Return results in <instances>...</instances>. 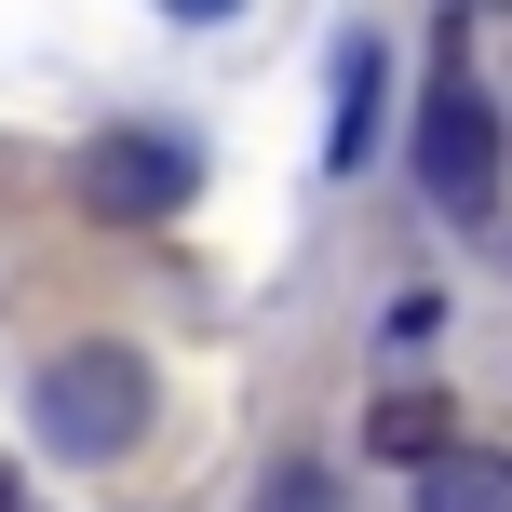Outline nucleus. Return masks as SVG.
Returning <instances> with one entry per match:
<instances>
[{"instance_id":"obj_1","label":"nucleus","mask_w":512,"mask_h":512,"mask_svg":"<svg viewBox=\"0 0 512 512\" xmlns=\"http://www.w3.org/2000/svg\"><path fill=\"white\" fill-rule=\"evenodd\" d=\"M41 432L68 445V459L149 445V364H135V351H54L41 364Z\"/></svg>"},{"instance_id":"obj_2","label":"nucleus","mask_w":512,"mask_h":512,"mask_svg":"<svg viewBox=\"0 0 512 512\" xmlns=\"http://www.w3.org/2000/svg\"><path fill=\"white\" fill-rule=\"evenodd\" d=\"M189 189H203V162L162 122H108L95 149H81V216H108V230H162Z\"/></svg>"},{"instance_id":"obj_3","label":"nucleus","mask_w":512,"mask_h":512,"mask_svg":"<svg viewBox=\"0 0 512 512\" xmlns=\"http://www.w3.org/2000/svg\"><path fill=\"white\" fill-rule=\"evenodd\" d=\"M418 189H432L445 216L499 203V108L472 95V81H432V95H418Z\"/></svg>"},{"instance_id":"obj_4","label":"nucleus","mask_w":512,"mask_h":512,"mask_svg":"<svg viewBox=\"0 0 512 512\" xmlns=\"http://www.w3.org/2000/svg\"><path fill=\"white\" fill-rule=\"evenodd\" d=\"M418 512H512V459H499V445H445V459H418Z\"/></svg>"},{"instance_id":"obj_5","label":"nucleus","mask_w":512,"mask_h":512,"mask_svg":"<svg viewBox=\"0 0 512 512\" xmlns=\"http://www.w3.org/2000/svg\"><path fill=\"white\" fill-rule=\"evenodd\" d=\"M364 149H378V41H337V122H324V162L351 176Z\"/></svg>"},{"instance_id":"obj_6","label":"nucleus","mask_w":512,"mask_h":512,"mask_svg":"<svg viewBox=\"0 0 512 512\" xmlns=\"http://www.w3.org/2000/svg\"><path fill=\"white\" fill-rule=\"evenodd\" d=\"M364 445H378V459H405V472L445 459V405H432V391H391V405L364 418Z\"/></svg>"},{"instance_id":"obj_7","label":"nucleus","mask_w":512,"mask_h":512,"mask_svg":"<svg viewBox=\"0 0 512 512\" xmlns=\"http://www.w3.org/2000/svg\"><path fill=\"white\" fill-rule=\"evenodd\" d=\"M270 512H337V499H324V472H270Z\"/></svg>"},{"instance_id":"obj_8","label":"nucleus","mask_w":512,"mask_h":512,"mask_svg":"<svg viewBox=\"0 0 512 512\" xmlns=\"http://www.w3.org/2000/svg\"><path fill=\"white\" fill-rule=\"evenodd\" d=\"M0 512H14V472H0Z\"/></svg>"}]
</instances>
